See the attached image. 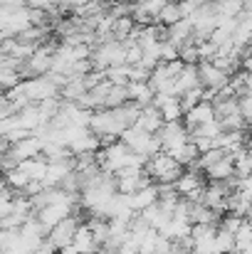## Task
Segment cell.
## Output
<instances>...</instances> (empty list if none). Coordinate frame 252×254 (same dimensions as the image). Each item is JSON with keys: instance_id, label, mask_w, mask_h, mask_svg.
Listing matches in <instances>:
<instances>
[{"instance_id": "1", "label": "cell", "mask_w": 252, "mask_h": 254, "mask_svg": "<svg viewBox=\"0 0 252 254\" xmlns=\"http://www.w3.org/2000/svg\"><path fill=\"white\" fill-rule=\"evenodd\" d=\"M144 173L151 178V183L156 180V185H173L178 180V175L183 173V168L168 156V153H156L144 163Z\"/></svg>"}, {"instance_id": "2", "label": "cell", "mask_w": 252, "mask_h": 254, "mask_svg": "<svg viewBox=\"0 0 252 254\" xmlns=\"http://www.w3.org/2000/svg\"><path fill=\"white\" fill-rule=\"evenodd\" d=\"M80 225H82V220H80L77 215H70V217H65L62 222H57V225L47 232L45 242H47L55 252H60V250H65V247L72 245V237H75V232H77Z\"/></svg>"}, {"instance_id": "3", "label": "cell", "mask_w": 252, "mask_h": 254, "mask_svg": "<svg viewBox=\"0 0 252 254\" xmlns=\"http://www.w3.org/2000/svg\"><path fill=\"white\" fill-rule=\"evenodd\" d=\"M156 138H159V143H161V151H164V153H170V151L180 148L183 143H188V141H190V133H188V128H185L183 121H170V124H164V126L156 131Z\"/></svg>"}, {"instance_id": "4", "label": "cell", "mask_w": 252, "mask_h": 254, "mask_svg": "<svg viewBox=\"0 0 252 254\" xmlns=\"http://www.w3.org/2000/svg\"><path fill=\"white\" fill-rule=\"evenodd\" d=\"M198 67V82L200 86L205 89V91H210L213 96L223 89V86H228V74L225 72H220L215 64H210V62H200V64H195Z\"/></svg>"}, {"instance_id": "5", "label": "cell", "mask_w": 252, "mask_h": 254, "mask_svg": "<svg viewBox=\"0 0 252 254\" xmlns=\"http://www.w3.org/2000/svg\"><path fill=\"white\" fill-rule=\"evenodd\" d=\"M75 212V205H45L35 212V220L42 225L45 232H50L57 222H62L65 217H70Z\"/></svg>"}, {"instance_id": "6", "label": "cell", "mask_w": 252, "mask_h": 254, "mask_svg": "<svg viewBox=\"0 0 252 254\" xmlns=\"http://www.w3.org/2000/svg\"><path fill=\"white\" fill-rule=\"evenodd\" d=\"M7 156H10L15 163H22V161L37 158V156H42V141L35 138V136H27V138L12 143V146L7 148Z\"/></svg>"}, {"instance_id": "7", "label": "cell", "mask_w": 252, "mask_h": 254, "mask_svg": "<svg viewBox=\"0 0 252 254\" xmlns=\"http://www.w3.org/2000/svg\"><path fill=\"white\" fill-rule=\"evenodd\" d=\"M156 200H159V190H156V183H151V185H144V188L134 190L131 195H126V205L131 207V212H134V215L144 212V210H146V207H151V205H154Z\"/></svg>"}, {"instance_id": "8", "label": "cell", "mask_w": 252, "mask_h": 254, "mask_svg": "<svg viewBox=\"0 0 252 254\" xmlns=\"http://www.w3.org/2000/svg\"><path fill=\"white\" fill-rule=\"evenodd\" d=\"M75 170L72 166V158H65V161H47V170H45V178H42V188H60L62 180Z\"/></svg>"}, {"instance_id": "9", "label": "cell", "mask_w": 252, "mask_h": 254, "mask_svg": "<svg viewBox=\"0 0 252 254\" xmlns=\"http://www.w3.org/2000/svg\"><path fill=\"white\" fill-rule=\"evenodd\" d=\"M213 119H215V109H213L210 101H200V104H195L190 111L183 114V124H185L188 133H190V128H195V126H200V124H208V121H213Z\"/></svg>"}, {"instance_id": "10", "label": "cell", "mask_w": 252, "mask_h": 254, "mask_svg": "<svg viewBox=\"0 0 252 254\" xmlns=\"http://www.w3.org/2000/svg\"><path fill=\"white\" fill-rule=\"evenodd\" d=\"M134 126L141 128V131H146V133H156V131L164 126L161 111H159L154 104H151V106H141V109H139V116H136V121H134Z\"/></svg>"}, {"instance_id": "11", "label": "cell", "mask_w": 252, "mask_h": 254, "mask_svg": "<svg viewBox=\"0 0 252 254\" xmlns=\"http://www.w3.org/2000/svg\"><path fill=\"white\" fill-rule=\"evenodd\" d=\"M203 180H205L203 173H198V170H183V173L178 175V180L173 183V190L178 192V197H188L190 192H195L198 188L205 185Z\"/></svg>"}, {"instance_id": "12", "label": "cell", "mask_w": 252, "mask_h": 254, "mask_svg": "<svg viewBox=\"0 0 252 254\" xmlns=\"http://www.w3.org/2000/svg\"><path fill=\"white\" fill-rule=\"evenodd\" d=\"M200 173H203V178H205V180H210V183H225V180L235 178V170H233V158H230V156H223L218 163H213V166L203 168Z\"/></svg>"}, {"instance_id": "13", "label": "cell", "mask_w": 252, "mask_h": 254, "mask_svg": "<svg viewBox=\"0 0 252 254\" xmlns=\"http://www.w3.org/2000/svg\"><path fill=\"white\" fill-rule=\"evenodd\" d=\"M195 86H200V82H198V67H195V64H185V67L175 74V79H173L175 96H180V94H185V91H190V89H195Z\"/></svg>"}, {"instance_id": "14", "label": "cell", "mask_w": 252, "mask_h": 254, "mask_svg": "<svg viewBox=\"0 0 252 254\" xmlns=\"http://www.w3.org/2000/svg\"><path fill=\"white\" fill-rule=\"evenodd\" d=\"M126 96H129V101L136 104L139 109L154 104V89L146 84V82H131V84H126Z\"/></svg>"}, {"instance_id": "15", "label": "cell", "mask_w": 252, "mask_h": 254, "mask_svg": "<svg viewBox=\"0 0 252 254\" xmlns=\"http://www.w3.org/2000/svg\"><path fill=\"white\" fill-rule=\"evenodd\" d=\"M70 250H72L75 254H94L96 250H99L86 225H80V227H77V232H75V237H72Z\"/></svg>"}, {"instance_id": "16", "label": "cell", "mask_w": 252, "mask_h": 254, "mask_svg": "<svg viewBox=\"0 0 252 254\" xmlns=\"http://www.w3.org/2000/svg\"><path fill=\"white\" fill-rule=\"evenodd\" d=\"M166 40L173 47H180V45L190 42V40H193V27H190V22H188V20H178L175 25L166 27Z\"/></svg>"}, {"instance_id": "17", "label": "cell", "mask_w": 252, "mask_h": 254, "mask_svg": "<svg viewBox=\"0 0 252 254\" xmlns=\"http://www.w3.org/2000/svg\"><path fill=\"white\" fill-rule=\"evenodd\" d=\"M17 170H22L27 180H37V183H42L45 170H47V161H45L42 156H37V158H30V161L17 163Z\"/></svg>"}, {"instance_id": "18", "label": "cell", "mask_w": 252, "mask_h": 254, "mask_svg": "<svg viewBox=\"0 0 252 254\" xmlns=\"http://www.w3.org/2000/svg\"><path fill=\"white\" fill-rule=\"evenodd\" d=\"M178 20H183V17H180V10H178V2H175V0H168L166 5L161 7L156 22H159L161 27H170V25H175Z\"/></svg>"}, {"instance_id": "19", "label": "cell", "mask_w": 252, "mask_h": 254, "mask_svg": "<svg viewBox=\"0 0 252 254\" xmlns=\"http://www.w3.org/2000/svg\"><path fill=\"white\" fill-rule=\"evenodd\" d=\"M233 245H235V252H240V250H252V225L248 220H243V225L235 230Z\"/></svg>"}, {"instance_id": "20", "label": "cell", "mask_w": 252, "mask_h": 254, "mask_svg": "<svg viewBox=\"0 0 252 254\" xmlns=\"http://www.w3.org/2000/svg\"><path fill=\"white\" fill-rule=\"evenodd\" d=\"M220 133H223V126H220L218 119H213V121H208V124H200V126L190 128V136H200V138H210V141H215Z\"/></svg>"}, {"instance_id": "21", "label": "cell", "mask_w": 252, "mask_h": 254, "mask_svg": "<svg viewBox=\"0 0 252 254\" xmlns=\"http://www.w3.org/2000/svg\"><path fill=\"white\" fill-rule=\"evenodd\" d=\"M159 111H161L164 124H170V121H183V109H180V104H178V99H175V96H173L170 101H166Z\"/></svg>"}, {"instance_id": "22", "label": "cell", "mask_w": 252, "mask_h": 254, "mask_svg": "<svg viewBox=\"0 0 252 254\" xmlns=\"http://www.w3.org/2000/svg\"><path fill=\"white\" fill-rule=\"evenodd\" d=\"M129 101V96H126V86H114L109 89V94H106V99H104V109H116V106H124Z\"/></svg>"}, {"instance_id": "23", "label": "cell", "mask_w": 252, "mask_h": 254, "mask_svg": "<svg viewBox=\"0 0 252 254\" xmlns=\"http://www.w3.org/2000/svg\"><path fill=\"white\" fill-rule=\"evenodd\" d=\"M235 245H233V235L215 227V254H233Z\"/></svg>"}, {"instance_id": "24", "label": "cell", "mask_w": 252, "mask_h": 254, "mask_svg": "<svg viewBox=\"0 0 252 254\" xmlns=\"http://www.w3.org/2000/svg\"><path fill=\"white\" fill-rule=\"evenodd\" d=\"M178 60L183 64H198V52H195V42L193 40L178 47Z\"/></svg>"}, {"instance_id": "25", "label": "cell", "mask_w": 252, "mask_h": 254, "mask_svg": "<svg viewBox=\"0 0 252 254\" xmlns=\"http://www.w3.org/2000/svg\"><path fill=\"white\" fill-rule=\"evenodd\" d=\"M20 82H22V79H20L17 69H0V89H2V91L12 89V86L20 84Z\"/></svg>"}, {"instance_id": "26", "label": "cell", "mask_w": 252, "mask_h": 254, "mask_svg": "<svg viewBox=\"0 0 252 254\" xmlns=\"http://www.w3.org/2000/svg\"><path fill=\"white\" fill-rule=\"evenodd\" d=\"M238 114H240L245 121H250V116H252V99H250V94H248V96H238Z\"/></svg>"}, {"instance_id": "27", "label": "cell", "mask_w": 252, "mask_h": 254, "mask_svg": "<svg viewBox=\"0 0 252 254\" xmlns=\"http://www.w3.org/2000/svg\"><path fill=\"white\" fill-rule=\"evenodd\" d=\"M89 0H60V5H65V7H72V10H77V7H82L86 5Z\"/></svg>"}, {"instance_id": "28", "label": "cell", "mask_w": 252, "mask_h": 254, "mask_svg": "<svg viewBox=\"0 0 252 254\" xmlns=\"http://www.w3.org/2000/svg\"><path fill=\"white\" fill-rule=\"evenodd\" d=\"M233 254H252V250H240V252H233Z\"/></svg>"}, {"instance_id": "29", "label": "cell", "mask_w": 252, "mask_h": 254, "mask_svg": "<svg viewBox=\"0 0 252 254\" xmlns=\"http://www.w3.org/2000/svg\"><path fill=\"white\" fill-rule=\"evenodd\" d=\"M0 183H2V173H0Z\"/></svg>"}, {"instance_id": "30", "label": "cell", "mask_w": 252, "mask_h": 254, "mask_svg": "<svg viewBox=\"0 0 252 254\" xmlns=\"http://www.w3.org/2000/svg\"><path fill=\"white\" fill-rule=\"evenodd\" d=\"M245 2H248V0H245Z\"/></svg>"}]
</instances>
